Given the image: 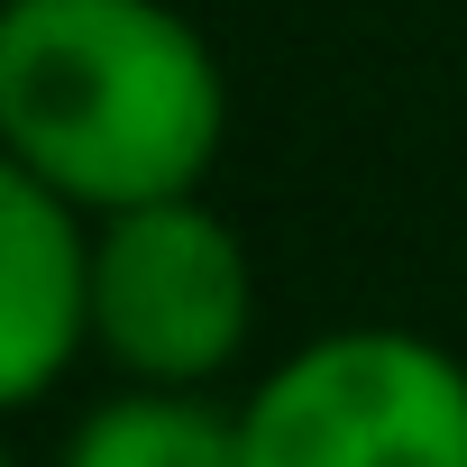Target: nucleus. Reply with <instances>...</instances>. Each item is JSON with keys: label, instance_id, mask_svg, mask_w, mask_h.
Here are the masks:
<instances>
[{"label": "nucleus", "instance_id": "39448f33", "mask_svg": "<svg viewBox=\"0 0 467 467\" xmlns=\"http://www.w3.org/2000/svg\"><path fill=\"white\" fill-rule=\"evenodd\" d=\"M56 467H248V431L211 394L119 385L65 431Z\"/></svg>", "mask_w": 467, "mask_h": 467}, {"label": "nucleus", "instance_id": "f257e3e1", "mask_svg": "<svg viewBox=\"0 0 467 467\" xmlns=\"http://www.w3.org/2000/svg\"><path fill=\"white\" fill-rule=\"evenodd\" d=\"M229 138V74L174 0H0V147L110 220L202 192Z\"/></svg>", "mask_w": 467, "mask_h": 467}, {"label": "nucleus", "instance_id": "7ed1b4c3", "mask_svg": "<svg viewBox=\"0 0 467 467\" xmlns=\"http://www.w3.org/2000/svg\"><path fill=\"white\" fill-rule=\"evenodd\" d=\"M257 339V257L202 192L92 220V348L119 385L211 394Z\"/></svg>", "mask_w": 467, "mask_h": 467}, {"label": "nucleus", "instance_id": "423d86ee", "mask_svg": "<svg viewBox=\"0 0 467 467\" xmlns=\"http://www.w3.org/2000/svg\"><path fill=\"white\" fill-rule=\"evenodd\" d=\"M0 467H19V458H10V440H0Z\"/></svg>", "mask_w": 467, "mask_h": 467}, {"label": "nucleus", "instance_id": "20e7f679", "mask_svg": "<svg viewBox=\"0 0 467 467\" xmlns=\"http://www.w3.org/2000/svg\"><path fill=\"white\" fill-rule=\"evenodd\" d=\"M92 348V211L0 147V412H28Z\"/></svg>", "mask_w": 467, "mask_h": 467}, {"label": "nucleus", "instance_id": "f03ea898", "mask_svg": "<svg viewBox=\"0 0 467 467\" xmlns=\"http://www.w3.org/2000/svg\"><path fill=\"white\" fill-rule=\"evenodd\" d=\"M239 431L248 467H467V358L431 330L348 321L285 348Z\"/></svg>", "mask_w": 467, "mask_h": 467}]
</instances>
